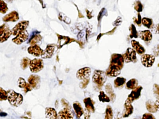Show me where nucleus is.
<instances>
[{
	"instance_id": "f257e3e1",
	"label": "nucleus",
	"mask_w": 159,
	"mask_h": 119,
	"mask_svg": "<svg viewBox=\"0 0 159 119\" xmlns=\"http://www.w3.org/2000/svg\"><path fill=\"white\" fill-rule=\"evenodd\" d=\"M124 62L122 55L119 53L112 54L111 58L110 64L106 71L107 76L115 77L120 75Z\"/></svg>"
},
{
	"instance_id": "f03ea898",
	"label": "nucleus",
	"mask_w": 159,
	"mask_h": 119,
	"mask_svg": "<svg viewBox=\"0 0 159 119\" xmlns=\"http://www.w3.org/2000/svg\"><path fill=\"white\" fill-rule=\"evenodd\" d=\"M8 101L10 104L14 107H18L23 102V96L22 95L16 93L14 90H9L7 91Z\"/></svg>"
},
{
	"instance_id": "7ed1b4c3",
	"label": "nucleus",
	"mask_w": 159,
	"mask_h": 119,
	"mask_svg": "<svg viewBox=\"0 0 159 119\" xmlns=\"http://www.w3.org/2000/svg\"><path fill=\"white\" fill-rule=\"evenodd\" d=\"M107 74L103 71L95 70L93 76V81L99 87L104 85L107 80Z\"/></svg>"
},
{
	"instance_id": "20e7f679",
	"label": "nucleus",
	"mask_w": 159,
	"mask_h": 119,
	"mask_svg": "<svg viewBox=\"0 0 159 119\" xmlns=\"http://www.w3.org/2000/svg\"><path fill=\"white\" fill-rule=\"evenodd\" d=\"M122 55L125 63H128L129 62L136 63L137 62L136 52L134 49L132 48H128L125 53H124Z\"/></svg>"
},
{
	"instance_id": "39448f33",
	"label": "nucleus",
	"mask_w": 159,
	"mask_h": 119,
	"mask_svg": "<svg viewBox=\"0 0 159 119\" xmlns=\"http://www.w3.org/2000/svg\"><path fill=\"white\" fill-rule=\"evenodd\" d=\"M29 65L30 69L33 73L39 72L43 68V61L40 59H35L30 60Z\"/></svg>"
},
{
	"instance_id": "423d86ee",
	"label": "nucleus",
	"mask_w": 159,
	"mask_h": 119,
	"mask_svg": "<svg viewBox=\"0 0 159 119\" xmlns=\"http://www.w3.org/2000/svg\"><path fill=\"white\" fill-rule=\"evenodd\" d=\"M1 33V42H3L6 41L12 34V31L10 30L8 25L4 24L1 27L0 29Z\"/></svg>"
},
{
	"instance_id": "0eeeda50",
	"label": "nucleus",
	"mask_w": 159,
	"mask_h": 119,
	"mask_svg": "<svg viewBox=\"0 0 159 119\" xmlns=\"http://www.w3.org/2000/svg\"><path fill=\"white\" fill-rule=\"evenodd\" d=\"M155 58L152 54H144L141 56V62L142 65L147 68H150L153 65Z\"/></svg>"
},
{
	"instance_id": "6e6552de",
	"label": "nucleus",
	"mask_w": 159,
	"mask_h": 119,
	"mask_svg": "<svg viewBox=\"0 0 159 119\" xmlns=\"http://www.w3.org/2000/svg\"><path fill=\"white\" fill-rule=\"evenodd\" d=\"M142 89H143L142 87L141 86H139L135 89L132 90L130 95L128 96V97L126 100L131 103L135 100H137L141 96Z\"/></svg>"
},
{
	"instance_id": "1a4fd4ad",
	"label": "nucleus",
	"mask_w": 159,
	"mask_h": 119,
	"mask_svg": "<svg viewBox=\"0 0 159 119\" xmlns=\"http://www.w3.org/2000/svg\"><path fill=\"white\" fill-rule=\"evenodd\" d=\"M29 21H24L20 22L12 29V33L13 36H17L18 34L26 30L29 26Z\"/></svg>"
},
{
	"instance_id": "9d476101",
	"label": "nucleus",
	"mask_w": 159,
	"mask_h": 119,
	"mask_svg": "<svg viewBox=\"0 0 159 119\" xmlns=\"http://www.w3.org/2000/svg\"><path fill=\"white\" fill-rule=\"evenodd\" d=\"M29 38V33L26 30L20 32L14 38L12 41L17 45H21L22 43L27 40Z\"/></svg>"
},
{
	"instance_id": "9b49d317",
	"label": "nucleus",
	"mask_w": 159,
	"mask_h": 119,
	"mask_svg": "<svg viewBox=\"0 0 159 119\" xmlns=\"http://www.w3.org/2000/svg\"><path fill=\"white\" fill-rule=\"evenodd\" d=\"M91 73V69L88 67H85L80 69L77 72V77L79 80H86L89 78Z\"/></svg>"
},
{
	"instance_id": "f8f14e48",
	"label": "nucleus",
	"mask_w": 159,
	"mask_h": 119,
	"mask_svg": "<svg viewBox=\"0 0 159 119\" xmlns=\"http://www.w3.org/2000/svg\"><path fill=\"white\" fill-rule=\"evenodd\" d=\"M59 119H73L74 114L69 108H65L58 113Z\"/></svg>"
},
{
	"instance_id": "ddd939ff",
	"label": "nucleus",
	"mask_w": 159,
	"mask_h": 119,
	"mask_svg": "<svg viewBox=\"0 0 159 119\" xmlns=\"http://www.w3.org/2000/svg\"><path fill=\"white\" fill-rule=\"evenodd\" d=\"M134 112V107L129 102L126 100L124 104V109L123 112L122 116L123 118H127L130 116Z\"/></svg>"
},
{
	"instance_id": "4468645a",
	"label": "nucleus",
	"mask_w": 159,
	"mask_h": 119,
	"mask_svg": "<svg viewBox=\"0 0 159 119\" xmlns=\"http://www.w3.org/2000/svg\"><path fill=\"white\" fill-rule=\"evenodd\" d=\"M28 51L30 54L35 56L39 57L40 56H41L44 50L41 49L40 47L38 45H35L30 47L28 49Z\"/></svg>"
},
{
	"instance_id": "2eb2a0df",
	"label": "nucleus",
	"mask_w": 159,
	"mask_h": 119,
	"mask_svg": "<svg viewBox=\"0 0 159 119\" xmlns=\"http://www.w3.org/2000/svg\"><path fill=\"white\" fill-rule=\"evenodd\" d=\"M55 47V45L54 44L48 45L44 50L43 53L41 55V57L44 59L51 58L53 54Z\"/></svg>"
},
{
	"instance_id": "dca6fc26",
	"label": "nucleus",
	"mask_w": 159,
	"mask_h": 119,
	"mask_svg": "<svg viewBox=\"0 0 159 119\" xmlns=\"http://www.w3.org/2000/svg\"><path fill=\"white\" fill-rule=\"evenodd\" d=\"M131 44L133 49H134L136 52L138 53L139 55H142L145 53L146 51L145 48L138 41L133 40L131 41Z\"/></svg>"
},
{
	"instance_id": "f3484780",
	"label": "nucleus",
	"mask_w": 159,
	"mask_h": 119,
	"mask_svg": "<svg viewBox=\"0 0 159 119\" xmlns=\"http://www.w3.org/2000/svg\"><path fill=\"white\" fill-rule=\"evenodd\" d=\"M30 84L34 89H38L40 86V79L38 75H31L28 79Z\"/></svg>"
},
{
	"instance_id": "a211bd4d",
	"label": "nucleus",
	"mask_w": 159,
	"mask_h": 119,
	"mask_svg": "<svg viewBox=\"0 0 159 119\" xmlns=\"http://www.w3.org/2000/svg\"><path fill=\"white\" fill-rule=\"evenodd\" d=\"M138 36L145 42H149L152 39V34L149 30L139 31L138 32Z\"/></svg>"
},
{
	"instance_id": "6ab92c4d",
	"label": "nucleus",
	"mask_w": 159,
	"mask_h": 119,
	"mask_svg": "<svg viewBox=\"0 0 159 119\" xmlns=\"http://www.w3.org/2000/svg\"><path fill=\"white\" fill-rule=\"evenodd\" d=\"M19 15L18 13L15 11H13L9 14L5 15L3 18V21L4 22H15L18 21L19 19Z\"/></svg>"
},
{
	"instance_id": "aec40b11",
	"label": "nucleus",
	"mask_w": 159,
	"mask_h": 119,
	"mask_svg": "<svg viewBox=\"0 0 159 119\" xmlns=\"http://www.w3.org/2000/svg\"><path fill=\"white\" fill-rule=\"evenodd\" d=\"M45 116L49 119H58V114L54 108H46L45 112Z\"/></svg>"
},
{
	"instance_id": "412c9836",
	"label": "nucleus",
	"mask_w": 159,
	"mask_h": 119,
	"mask_svg": "<svg viewBox=\"0 0 159 119\" xmlns=\"http://www.w3.org/2000/svg\"><path fill=\"white\" fill-rule=\"evenodd\" d=\"M106 92L108 95L110 100L113 102L116 98V95L114 94L112 86L111 84L108 83L107 85L106 86Z\"/></svg>"
},
{
	"instance_id": "4be33fe9",
	"label": "nucleus",
	"mask_w": 159,
	"mask_h": 119,
	"mask_svg": "<svg viewBox=\"0 0 159 119\" xmlns=\"http://www.w3.org/2000/svg\"><path fill=\"white\" fill-rule=\"evenodd\" d=\"M146 107L147 110L150 113H155L157 110L155 107V102L152 100H148L146 103Z\"/></svg>"
},
{
	"instance_id": "5701e85b",
	"label": "nucleus",
	"mask_w": 159,
	"mask_h": 119,
	"mask_svg": "<svg viewBox=\"0 0 159 119\" xmlns=\"http://www.w3.org/2000/svg\"><path fill=\"white\" fill-rule=\"evenodd\" d=\"M138 85V81L137 79L133 78L129 80L128 82L126 83L125 87H126V89L128 90H134L137 88Z\"/></svg>"
},
{
	"instance_id": "b1692460",
	"label": "nucleus",
	"mask_w": 159,
	"mask_h": 119,
	"mask_svg": "<svg viewBox=\"0 0 159 119\" xmlns=\"http://www.w3.org/2000/svg\"><path fill=\"white\" fill-rule=\"evenodd\" d=\"M126 79L124 77H117L114 81V87L115 88L122 87L125 85Z\"/></svg>"
},
{
	"instance_id": "393cba45",
	"label": "nucleus",
	"mask_w": 159,
	"mask_h": 119,
	"mask_svg": "<svg viewBox=\"0 0 159 119\" xmlns=\"http://www.w3.org/2000/svg\"><path fill=\"white\" fill-rule=\"evenodd\" d=\"M74 110L76 113V115L78 118H80L83 113L82 108L80 103L78 102H75L73 104Z\"/></svg>"
},
{
	"instance_id": "a878e982",
	"label": "nucleus",
	"mask_w": 159,
	"mask_h": 119,
	"mask_svg": "<svg viewBox=\"0 0 159 119\" xmlns=\"http://www.w3.org/2000/svg\"><path fill=\"white\" fill-rule=\"evenodd\" d=\"M142 23L145 27L148 28H151L153 26V22L152 19L144 17L142 19Z\"/></svg>"
},
{
	"instance_id": "bb28decb",
	"label": "nucleus",
	"mask_w": 159,
	"mask_h": 119,
	"mask_svg": "<svg viewBox=\"0 0 159 119\" xmlns=\"http://www.w3.org/2000/svg\"><path fill=\"white\" fill-rule=\"evenodd\" d=\"M129 30L130 31V36L131 38H137L138 37V33L136 30L135 27L134 26V24H131L129 28Z\"/></svg>"
},
{
	"instance_id": "cd10ccee",
	"label": "nucleus",
	"mask_w": 159,
	"mask_h": 119,
	"mask_svg": "<svg viewBox=\"0 0 159 119\" xmlns=\"http://www.w3.org/2000/svg\"><path fill=\"white\" fill-rule=\"evenodd\" d=\"M42 36L38 34V35H35L30 40V43L31 46L33 45H37V43L39 42L41 40Z\"/></svg>"
},
{
	"instance_id": "c85d7f7f",
	"label": "nucleus",
	"mask_w": 159,
	"mask_h": 119,
	"mask_svg": "<svg viewBox=\"0 0 159 119\" xmlns=\"http://www.w3.org/2000/svg\"><path fill=\"white\" fill-rule=\"evenodd\" d=\"M84 101L85 102V107L87 108V109L89 111H91L94 112V107L93 103V101L91 100V99L87 98Z\"/></svg>"
},
{
	"instance_id": "c756f323",
	"label": "nucleus",
	"mask_w": 159,
	"mask_h": 119,
	"mask_svg": "<svg viewBox=\"0 0 159 119\" xmlns=\"http://www.w3.org/2000/svg\"><path fill=\"white\" fill-rule=\"evenodd\" d=\"M113 114L112 108L110 106H107L105 119H113Z\"/></svg>"
},
{
	"instance_id": "7c9ffc66",
	"label": "nucleus",
	"mask_w": 159,
	"mask_h": 119,
	"mask_svg": "<svg viewBox=\"0 0 159 119\" xmlns=\"http://www.w3.org/2000/svg\"><path fill=\"white\" fill-rule=\"evenodd\" d=\"M98 98L100 101L103 102H109L111 100L109 97L106 95L103 91H101L99 93Z\"/></svg>"
},
{
	"instance_id": "2f4dec72",
	"label": "nucleus",
	"mask_w": 159,
	"mask_h": 119,
	"mask_svg": "<svg viewBox=\"0 0 159 119\" xmlns=\"http://www.w3.org/2000/svg\"><path fill=\"white\" fill-rule=\"evenodd\" d=\"M134 9L138 12H141L143 11V5L140 1H137L134 3Z\"/></svg>"
},
{
	"instance_id": "473e14b6",
	"label": "nucleus",
	"mask_w": 159,
	"mask_h": 119,
	"mask_svg": "<svg viewBox=\"0 0 159 119\" xmlns=\"http://www.w3.org/2000/svg\"><path fill=\"white\" fill-rule=\"evenodd\" d=\"M142 18L140 14L138 13L137 16L133 18V21L138 26L140 27L142 23Z\"/></svg>"
},
{
	"instance_id": "72a5a7b5",
	"label": "nucleus",
	"mask_w": 159,
	"mask_h": 119,
	"mask_svg": "<svg viewBox=\"0 0 159 119\" xmlns=\"http://www.w3.org/2000/svg\"><path fill=\"white\" fill-rule=\"evenodd\" d=\"M8 11L7 4L2 0H1V13L5 14Z\"/></svg>"
},
{
	"instance_id": "f704fd0d",
	"label": "nucleus",
	"mask_w": 159,
	"mask_h": 119,
	"mask_svg": "<svg viewBox=\"0 0 159 119\" xmlns=\"http://www.w3.org/2000/svg\"><path fill=\"white\" fill-rule=\"evenodd\" d=\"M153 93L157 100H159V85L154 84L153 85Z\"/></svg>"
},
{
	"instance_id": "c9c22d12",
	"label": "nucleus",
	"mask_w": 159,
	"mask_h": 119,
	"mask_svg": "<svg viewBox=\"0 0 159 119\" xmlns=\"http://www.w3.org/2000/svg\"><path fill=\"white\" fill-rule=\"evenodd\" d=\"M30 60L29 58H25L24 59H23V60H22V63H21L22 68H23L24 70L27 68L28 65H30Z\"/></svg>"
},
{
	"instance_id": "e433bc0d",
	"label": "nucleus",
	"mask_w": 159,
	"mask_h": 119,
	"mask_svg": "<svg viewBox=\"0 0 159 119\" xmlns=\"http://www.w3.org/2000/svg\"><path fill=\"white\" fill-rule=\"evenodd\" d=\"M0 93H0V95H1L0 100H6L8 99L7 92L1 88V90H0Z\"/></svg>"
},
{
	"instance_id": "4c0bfd02",
	"label": "nucleus",
	"mask_w": 159,
	"mask_h": 119,
	"mask_svg": "<svg viewBox=\"0 0 159 119\" xmlns=\"http://www.w3.org/2000/svg\"><path fill=\"white\" fill-rule=\"evenodd\" d=\"M18 86L21 88H25L27 83H26L25 81L24 78H19L18 80Z\"/></svg>"
},
{
	"instance_id": "58836bf2",
	"label": "nucleus",
	"mask_w": 159,
	"mask_h": 119,
	"mask_svg": "<svg viewBox=\"0 0 159 119\" xmlns=\"http://www.w3.org/2000/svg\"><path fill=\"white\" fill-rule=\"evenodd\" d=\"M142 119H155V118L151 113H145L142 116Z\"/></svg>"
},
{
	"instance_id": "ea45409f",
	"label": "nucleus",
	"mask_w": 159,
	"mask_h": 119,
	"mask_svg": "<svg viewBox=\"0 0 159 119\" xmlns=\"http://www.w3.org/2000/svg\"><path fill=\"white\" fill-rule=\"evenodd\" d=\"M153 53L156 56H159V44L153 49Z\"/></svg>"
},
{
	"instance_id": "a19ab883",
	"label": "nucleus",
	"mask_w": 159,
	"mask_h": 119,
	"mask_svg": "<svg viewBox=\"0 0 159 119\" xmlns=\"http://www.w3.org/2000/svg\"><path fill=\"white\" fill-rule=\"evenodd\" d=\"M122 22V18L121 17H119L117 18V20L114 22L113 25L116 26H118L120 25V24Z\"/></svg>"
},
{
	"instance_id": "79ce46f5",
	"label": "nucleus",
	"mask_w": 159,
	"mask_h": 119,
	"mask_svg": "<svg viewBox=\"0 0 159 119\" xmlns=\"http://www.w3.org/2000/svg\"><path fill=\"white\" fill-rule=\"evenodd\" d=\"M152 31L155 34H159V24L156 25L153 27Z\"/></svg>"
},
{
	"instance_id": "37998d69",
	"label": "nucleus",
	"mask_w": 159,
	"mask_h": 119,
	"mask_svg": "<svg viewBox=\"0 0 159 119\" xmlns=\"http://www.w3.org/2000/svg\"><path fill=\"white\" fill-rule=\"evenodd\" d=\"M154 102L157 111H159V100H157Z\"/></svg>"
},
{
	"instance_id": "c03bdc74",
	"label": "nucleus",
	"mask_w": 159,
	"mask_h": 119,
	"mask_svg": "<svg viewBox=\"0 0 159 119\" xmlns=\"http://www.w3.org/2000/svg\"><path fill=\"white\" fill-rule=\"evenodd\" d=\"M122 115H121L120 113L119 112V113L117 114V115H116L114 119H122Z\"/></svg>"
},
{
	"instance_id": "a18cd8bd",
	"label": "nucleus",
	"mask_w": 159,
	"mask_h": 119,
	"mask_svg": "<svg viewBox=\"0 0 159 119\" xmlns=\"http://www.w3.org/2000/svg\"><path fill=\"white\" fill-rule=\"evenodd\" d=\"M6 1L8 2H12L14 0H6Z\"/></svg>"
},
{
	"instance_id": "49530a36",
	"label": "nucleus",
	"mask_w": 159,
	"mask_h": 119,
	"mask_svg": "<svg viewBox=\"0 0 159 119\" xmlns=\"http://www.w3.org/2000/svg\"><path fill=\"white\" fill-rule=\"evenodd\" d=\"M158 67H159V64H158Z\"/></svg>"
},
{
	"instance_id": "de8ad7c7",
	"label": "nucleus",
	"mask_w": 159,
	"mask_h": 119,
	"mask_svg": "<svg viewBox=\"0 0 159 119\" xmlns=\"http://www.w3.org/2000/svg\"></svg>"
}]
</instances>
